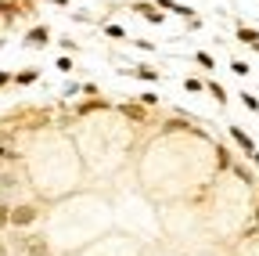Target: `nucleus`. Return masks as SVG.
I'll return each instance as SVG.
<instances>
[{"instance_id":"22","label":"nucleus","mask_w":259,"mask_h":256,"mask_svg":"<svg viewBox=\"0 0 259 256\" xmlns=\"http://www.w3.org/2000/svg\"><path fill=\"white\" fill-rule=\"evenodd\" d=\"M51 4H58V8H69V0H51Z\"/></svg>"},{"instance_id":"4","label":"nucleus","mask_w":259,"mask_h":256,"mask_svg":"<svg viewBox=\"0 0 259 256\" xmlns=\"http://www.w3.org/2000/svg\"><path fill=\"white\" fill-rule=\"evenodd\" d=\"M51 44V29L47 25H32L25 33V47H47Z\"/></svg>"},{"instance_id":"24","label":"nucleus","mask_w":259,"mask_h":256,"mask_svg":"<svg viewBox=\"0 0 259 256\" xmlns=\"http://www.w3.org/2000/svg\"><path fill=\"white\" fill-rule=\"evenodd\" d=\"M252 51H259V40H255V44H252Z\"/></svg>"},{"instance_id":"6","label":"nucleus","mask_w":259,"mask_h":256,"mask_svg":"<svg viewBox=\"0 0 259 256\" xmlns=\"http://www.w3.org/2000/svg\"><path fill=\"white\" fill-rule=\"evenodd\" d=\"M126 76H137V80H148V83H155V80H158V69L137 65V69H126Z\"/></svg>"},{"instance_id":"5","label":"nucleus","mask_w":259,"mask_h":256,"mask_svg":"<svg viewBox=\"0 0 259 256\" xmlns=\"http://www.w3.org/2000/svg\"><path fill=\"white\" fill-rule=\"evenodd\" d=\"M134 11H137V15H144L151 25H162V22H166V15H162V11H155V8L148 4V0H137V4H134Z\"/></svg>"},{"instance_id":"12","label":"nucleus","mask_w":259,"mask_h":256,"mask_svg":"<svg viewBox=\"0 0 259 256\" xmlns=\"http://www.w3.org/2000/svg\"><path fill=\"white\" fill-rule=\"evenodd\" d=\"M54 65H58V72H65V76H69V72H72V69H76V61H72V58H69V54H61V58H58V61H54Z\"/></svg>"},{"instance_id":"15","label":"nucleus","mask_w":259,"mask_h":256,"mask_svg":"<svg viewBox=\"0 0 259 256\" xmlns=\"http://www.w3.org/2000/svg\"><path fill=\"white\" fill-rule=\"evenodd\" d=\"M184 90H191V94H202V90H205V83H202V80H194V76H187V80H184Z\"/></svg>"},{"instance_id":"8","label":"nucleus","mask_w":259,"mask_h":256,"mask_svg":"<svg viewBox=\"0 0 259 256\" xmlns=\"http://www.w3.org/2000/svg\"><path fill=\"white\" fill-rule=\"evenodd\" d=\"M119 112H122V116H130V119H134V123H144V119H148V112H144V105H122Z\"/></svg>"},{"instance_id":"7","label":"nucleus","mask_w":259,"mask_h":256,"mask_svg":"<svg viewBox=\"0 0 259 256\" xmlns=\"http://www.w3.org/2000/svg\"><path fill=\"white\" fill-rule=\"evenodd\" d=\"M234 36H238L241 44H248V47H252V44L259 40V29H252V25H238V33H234Z\"/></svg>"},{"instance_id":"17","label":"nucleus","mask_w":259,"mask_h":256,"mask_svg":"<svg viewBox=\"0 0 259 256\" xmlns=\"http://www.w3.org/2000/svg\"><path fill=\"white\" fill-rule=\"evenodd\" d=\"M231 69H234L238 76H248V61H241V58H234V61H231Z\"/></svg>"},{"instance_id":"2","label":"nucleus","mask_w":259,"mask_h":256,"mask_svg":"<svg viewBox=\"0 0 259 256\" xmlns=\"http://www.w3.org/2000/svg\"><path fill=\"white\" fill-rule=\"evenodd\" d=\"M227 134H231V141H234V144H238V148H241V152H245L248 159L255 155V141H252V137H248V134L241 130V126H234V123H231V126H227Z\"/></svg>"},{"instance_id":"23","label":"nucleus","mask_w":259,"mask_h":256,"mask_svg":"<svg viewBox=\"0 0 259 256\" xmlns=\"http://www.w3.org/2000/svg\"><path fill=\"white\" fill-rule=\"evenodd\" d=\"M252 163H255V166H259V152H255V155H252Z\"/></svg>"},{"instance_id":"14","label":"nucleus","mask_w":259,"mask_h":256,"mask_svg":"<svg viewBox=\"0 0 259 256\" xmlns=\"http://www.w3.org/2000/svg\"><path fill=\"white\" fill-rule=\"evenodd\" d=\"M105 36L108 40H126V29L122 25H105Z\"/></svg>"},{"instance_id":"18","label":"nucleus","mask_w":259,"mask_h":256,"mask_svg":"<svg viewBox=\"0 0 259 256\" xmlns=\"http://www.w3.org/2000/svg\"><path fill=\"white\" fill-rule=\"evenodd\" d=\"M79 94H87V98H97V94H101V87H97V83H83Z\"/></svg>"},{"instance_id":"20","label":"nucleus","mask_w":259,"mask_h":256,"mask_svg":"<svg viewBox=\"0 0 259 256\" xmlns=\"http://www.w3.org/2000/svg\"><path fill=\"white\" fill-rule=\"evenodd\" d=\"M252 220L259 224V195H252Z\"/></svg>"},{"instance_id":"19","label":"nucleus","mask_w":259,"mask_h":256,"mask_svg":"<svg viewBox=\"0 0 259 256\" xmlns=\"http://www.w3.org/2000/svg\"><path fill=\"white\" fill-rule=\"evenodd\" d=\"M141 105H144V108H155V105H158V94H141Z\"/></svg>"},{"instance_id":"10","label":"nucleus","mask_w":259,"mask_h":256,"mask_svg":"<svg viewBox=\"0 0 259 256\" xmlns=\"http://www.w3.org/2000/svg\"><path fill=\"white\" fill-rule=\"evenodd\" d=\"M238 98H241V105H245L248 112H259V98H255V94H252V90H241V94H238Z\"/></svg>"},{"instance_id":"9","label":"nucleus","mask_w":259,"mask_h":256,"mask_svg":"<svg viewBox=\"0 0 259 256\" xmlns=\"http://www.w3.org/2000/svg\"><path fill=\"white\" fill-rule=\"evenodd\" d=\"M36 80H40V72H36V69H22V72L15 76V83H18V87H29V83H36Z\"/></svg>"},{"instance_id":"11","label":"nucleus","mask_w":259,"mask_h":256,"mask_svg":"<svg viewBox=\"0 0 259 256\" xmlns=\"http://www.w3.org/2000/svg\"><path fill=\"white\" fill-rule=\"evenodd\" d=\"M205 90H209V94H212V98H216V101H220V105H227V90H223V87H220V83H216V80H209V83H205Z\"/></svg>"},{"instance_id":"3","label":"nucleus","mask_w":259,"mask_h":256,"mask_svg":"<svg viewBox=\"0 0 259 256\" xmlns=\"http://www.w3.org/2000/svg\"><path fill=\"white\" fill-rule=\"evenodd\" d=\"M151 4L162 8V11H169V15H180V18L194 22V8H187V4H177V0H151Z\"/></svg>"},{"instance_id":"13","label":"nucleus","mask_w":259,"mask_h":256,"mask_svg":"<svg viewBox=\"0 0 259 256\" xmlns=\"http://www.w3.org/2000/svg\"><path fill=\"white\" fill-rule=\"evenodd\" d=\"M11 228V202H0V231Z\"/></svg>"},{"instance_id":"21","label":"nucleus","mask_w":259,"mask_h":256,"mask_svg":"<svg viewBox=\"0 0 259 256\" xmlns=\"http://www.w3.org/2000/svg\"><path fill=\"white\" fill-rule=\"evenodd\" d=\"M11 80H15V76H11V72H0V87H8V83H11Z\"/></svg>"},{"instance_id":"16","label":"nucleus","mask_w":259,"mask_h":256,"mask_svg":"<svg viewBox=\"0 0 259 256\" xmlns=\"http://www.w3.org/2000/svg\"><path fill=\"white\" fill-rule=\"evenodd\" d=\"M194 61H198L202 69H212V54H209V51H198V54H194Z\"/></svg>"},{"instance_id":"25","label":"nucleus","mask_w":259,"mask_h":256,"mask_svg":"<svg viewBox=\"0 0 259 256\" xmlns=\"http://www.w3.org/2000/svg\"><path fill=\"white\" fill-rule=\"evenodd\" d=\"M0 47H4V40H0Z\"/></svg>"},{"instance_id":"1","label":"nucleus","mask_w":259,"mask_h":256,"mask_svg":"<svg viewBox=\"0 0 259 256\" xmlns=\"http://www.w3.org/2000/svg\"><path fill=\"white\" fill-rule=\"evenodd\" d=\"M40 216H44L40 202H11V228L18 231H29L32 224H40Z\"/></svg>"}]
</instances>
